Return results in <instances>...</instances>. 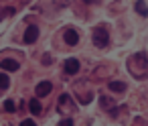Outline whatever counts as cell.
Returning <instances> with one entry per match:
<instances>
[{
    "label": "cell",
    "mask_w": 148,
    "mask_h": 126,
    "mask_svg": "<svg viewBox=\"0 0 148 126\" xmlns=\"http://www.w3.org/2000/svg\"><path fill=\"white\" fill-rule=\"evenodd\" d=\"M37 39H39V27L31 25V27L27 29V33H25V43H27V45H33Z\"/></svg>",
    "instance_id": "obj_3"
},
{
    "label": "cell",
    "mask_w": 148,
    "mask_h": 126,
    "mask_svg": "<svg viewBox=\"0 0 148 126\" xmlns=\"http://www.w3.org/2000/svg\"><path fill=\"white\" fill-rule=\"evenodd\" d=\"M85 4H93V2H97V0H83Z\"/></svg>",
    "instance_id": "obj_15"
},
{
    "label": "cell",
    "mask_w": 148,
    "mask_h": 126,
    "mask_svg": "<svg viewBox=\"0 0 148 126\" xmlns=\"http://www.w3.org/2000/svg\"><path fill=\"white\" fill-rule=\"evenodd\" d=\"M8 85H10V79H8V75L0 73V90H6Z\"/></svg>",
    "instance_id": "obj_10"
},
{
    "label": "cell",
    "mask_w": 148,
    "mask_h": 126,
    "mask_svg": "<svg viewBox=\"0 0 148 126\" xmlns=\"http://www.w3.org/2000/svg\"><path fill=\"white\" fill-rule=\"evenodd\" d=\"M63 39H65V43L67 45H77L79 43V33H75L73 29H69V31H65V35H63Z\"/></svg>",
    "instance_id": "obj_4"
},
{
    "label": "cell",
    "mask_w": 148,
    "mask_h": 126,
    "mask_svg": "<svg viewBox=\"0 0 148 126\" xmlns=\"http://www.w3.org/2000/svg\"><path fill=\"white\" fill-rule=\"evenodd\" d=\"M136 12H138V14H142V17H146V14H148V6L142 2V0H138V2H136Z\"/></svg>",
    "instance_id": "obj_9"
},
{
    "label": "cell",
    "mask_w": 148,
    "mask_h": 126,
    "mask_svg": "<svg viewBox=\"0 0 148 126\" xmlns=\"http://www.w3.org/2000/svg\"><path fill=\"white\" fill-rule=\"evenodd\" d=\"M29 110H31L33 114H41V110H43V106H41V102H39V98H31V100H29Z\"/></svg>",
    "instance_id": "obj_7"
},
{
    "label": "cell",
    "mask_w": 148,
    "mask_h": 126,
    "mask_svg": "<svg viewBox=\"0 0 148 126\" xmlns=\"http://www.w3.org/2000/svg\"><path fill=\"white\" fill-rule=\"evenodd\" d=\"M99 102H101V106H106V108H110V106H114V100L110 102V100H108L106 96H101V100H99Z\"/></svg>",
    "instance_id": "obj_12"
},
{
    "label": "cell",
    "mask_w": 148,
    "mask_h": 126,
    "mask_svg": "<svg viewBox=\"0 0 148 126\" xmlns=\"http://www.w3.org/2000/svg\"><path fill=\"white\" fill-rule=\"evenodd\" d=\"M108 87H110L112 92H124V90H126V83H124V81H110Z\"/></svg>",
    "instance_id": "obj_8"
},
{
    "label": "cell",
    "mask_w": 148,
    "mask_h": 126,
    "mask_svg": "<svg viewBox=\"0 0 148 126\" xmlns=\"http://www.w3.org/2000/svg\"><path fill=\"white\" fill-rule=\"evenodd\" d=\"M4 110H6V112H14V110H16V104H14L12 100H6V102H4Z\"/></svg>",
    "instance_id": "obj_11"
},
{
    "label": "cell",
    "mask_w": 148,
    "mask_h": 126,
    "mask_svg": "<svg viewBox=\"0 0 148 126\" xmlns=\"http://www.w3.org/2000/svg\"><path fill=\"white\" fill-rule=\"evenodd\" d=\"M51 90H53V83L51 81H39L35 92H37V98H45V96L51 94Z\"/></svg>",
    "instance_id": "obj_2"
},
{
    "label": "cell",
    "mask_w": 148,
    "mask_h": 126,
    "mask_svg": "<svg viewBox=\"0 0 148 126\" xmlns=\"http://www.w3.org/2000/svg\"><path fill=\"white\" fill-rule=\"evenodd\" d=\"M108 43H110V35L106 33V29H101V27L93 29V45L99 49H106Z\"/></svg>",
    "instance_id": "obj_1"
},
{
    "label": "cell",
    "mask_w": 148,
    "mask_h": 126,
    "mask_svg": "<svg viewBox=\"0 0 148 126\" xmlns=\"http://www.w3.org/2000/svg\"><path fill=\"white\" fill-rule=\"evenodd\" d=\"M23 126H35V122L31 118H27V120H23Z\"/></svg>",
    "instance_id": "obj_14"
},
{
    "label": "cell",
    "mask_w": 148,
    "mask_h": 126,
    "mask_svg": "<svg viewBox=\"0 0 148 126\" xmlns=\"http://www.w3.org/2000/svg\"><path fill=\"white\" fill-rule=\"evenodd\" d=\"M0 67H2L4 71H16V69H18V61H14V59H4L2 63H0Z\"/></svg>",
    "instance_id": "obj_6"
},
{
    "label": "cell",
    "mask_w": 148,
    "mask_h": 126,
    "mask_svg": "<svg viewBox=\"0 0 148 126\" xmlns=\"http://www.w3.org/2000/svg\"><path fill=\"white\" fill-rule=\"evenodd\" d=\"M73 124V120L71 118H65V120H61V126H71Z\"/></svg>",
    "instance_id": "obj_13"
},
{
    "label": "cell",
    "mask_w": 148,
    "mask_h": 126,
    "mask_svg": "<svg viewBox=\"0 0 148 126\" xmlns=\"http://www.w3.org/2000/svg\"><path fill=\"white\" fill-rule=\"evenodd\" d=\"M63 67H65V71H67L69 75H75V73H79V61H77V59H67Z\"/></svg>",
    "instance_id": "obj_5"
}]
</instances>
